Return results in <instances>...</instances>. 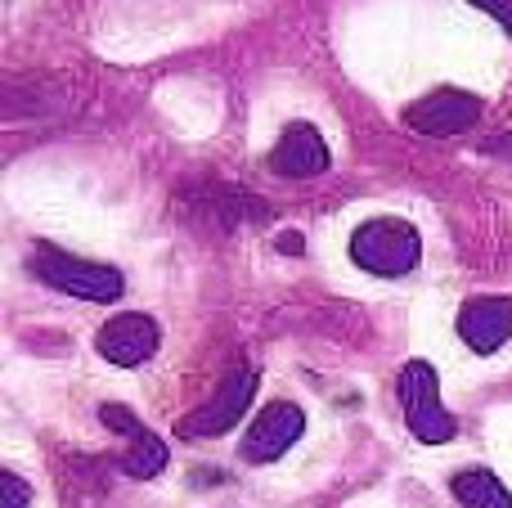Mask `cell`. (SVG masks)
<instances>
[{"label": "cell", "instance_id": "cell-1", "mask_svg": "<svg viewBox=\"0 0 512 508\" xmlns=\"http://www.w3.org/2000/svg\"><path fill=\"white\" fill-rule=\"evenodd\" d=\"M351 257L360 270L382 279L409 275L423 257V239L409 221H396V216H378V221H364L360 230L351 234Z\"/></svg>", "mask_w": 512, "mask_h": 508}, {"label": "cell", "instance_id": "cell-2", "mask_svg": "<svg viewBox=\"0 0 512 508\" xmlns=\"http://www.w3.org/2000/svg\"><path fill=\"white\" fill-rule=\"evenodd\" d=\"M27 266H32L36 279H45L50 288H59V293H68V297H81V302H117L126 288L122 270L99 266V261H81V257H72V252L50 248V243L32 248Z\"/></svg>", "mask_w": 512, "mask_h": 508}, {"label": "cell", "instance_id": "cell-3", "mask_svg": "<svg viewBox=\"0 0 512 508\" xmlns=\"http://www.w3.org/2000/svg\"><path fill=\"white\" fill-rule=\"evenodd\" d=\"M400 410H405V423L423 446H445L454 437V419L441 405V378L427 360H409L400 369Z\"/></svg>", "mask_w": 512, "mask_h": 508}, {"label": "cell", "instance_id": "cell-4", "mask_svg": "<svg viewBox=\"0 0 512 508\" xmlns=\"http://www.w3.org/2000/svg\"><path fill=\"white\" fill-rule=\"evenodd\" d=\"M256 387H261V374H256V369H234L212 401L198 405L189 419H180V437H221V432H230L234 423L248 414Z\"/></svg>", "mask_w": 512, "mask_h": 508}, {"label": "cell", "instance_id": "cell-5", "mask_svg": "<svg viewBox=\"0 0 512 508\" xmlns=\"http://www.w3.org/2000/svg\"><path fill=\"white\" fill-rule=\"evenodd\" d=\"M301 432H306L301 405H292V401L265 405L252 419L248 437H243V459H248V464H274L279 455H288V446H297Z\"/></svg>", "mask_w": 512, "mask_h": 508}, {"label": "cell", "instance_id": "cell-6", "mask_svg": "<svg viewBox=\"0 0 512 508\" xmlns=\"http://www.w3.org/2000/svg\"><path fill=\"white\" fill-rule=\"evenodd\" d=\"M477 117H481V99L463 95V90H432V95H423L418 104H409L405 122L414 126L418 135L445 140V135H463Z\"/></svg>", "mask_w": 512, "mask_h": 508}, {"label": "cell", "instance_id": "cell-7", "mask_svg": "<svg viewBox=\"0 0 512 508\" xmlns=\"http://www.w3.org/2000/svg\"><path fill=\"white\" fill-rule=\"evenodd\" d=\"M158 324L149 320V315H113V320L99 329V338H95V347H99V356L108 360V365H122V369H135V365H144V360L158 351Z\"/></svg>", "mask_w": 512, "mask_h": 508}, {"label": "cell", "instance_id": "cell-8", "mask_svg": "<svg viewBox=\"0 0 512 508\" xmlns=\"http://www.w3.org/2000/svg\"><path fill=\"white\" fill-rule=\"evenodd\" d=\"M459 338L477 356H495L512 338V302L508 297H472L459 311Z\"/></svg>", "mask_w": 512, "mask_h": 508}, {"label": "cell", "instance_id": "cell-9", "mask_svg": "<svg viewBox=\"0 0 512 508\" xmlns=\"http://www.w3.org/2000/svg\"><path fill=\"white\" fill-rule=\"evenodd\" d=\"M328 144L324 135L315 131L310 122H292L288 131L279 135V144H274L270 153V167L279 171V176H292V180H310V176H324L328 171Z\"/></svg>", "mask_w": 512, "mask_h": 508}, {"label": "cell", "instance_id": "cell-10", "mask_svg": "<svg viewBox=\"0 0 512 508\" xmlns=\"http://www.w3.org/2000/svg\"><path fill=\"white\" fill-rule=\"evenodd\" d=\"M450 491L463 508H512V491L490 468H463L450 482Z\"/></svg>", "mask_w": 512, "mask_h": 508}, {"label": "cell", "instance_id": "cell-11", "mask_svg": "<svg viewBox=\"0 0 512 508\" xmlns=\"http://www.w3.org/2000/svg\"><path fill=\"white\" fill-rule=\"evenodd\" d=\"M122 468L131 477H158L162 468H167V446H162V437H153L149 428H140L131 437V450L122 455Z\"/></svg>", "mask_w": 512, "mask_h": 508}, {"label": "cell", "instance_id": "cell-12", "mask_svg": "<svg viewBox=\"0 0 512 508\" xmlns=\"http://www.w3.org/2000/svg\"><path fill=\"white\" fill-rule=\"evenodd\" d=\"M32 500V486L18 473H0V508H27Z\"/></svg>", "mask_w": 512, "mask_h": 508}, {"label": "cell", "instance_id": "cell-13", "mask_svg": "<svg viewBox=\"0 0 512 508\" xmlns=\"http://www.w3.org/2000/svg\"><path fill=\"white\" fill-rule=\"evenodd\" d=\"M472 5H481L486 14H495L499 23H504L508 32H512V0H472Z\"/></svg>", "mask_w": 512, "mask_h": 508}, {"label": "cell", "instance_id": "cell-14", "mask_svg": "<svg viewBox=\"0 0 512 508\" xmlns=\"http://www.w3.org/2000/svg\"><path fill=\"white\" fill-rule=\"evenodd\" d=\"M279 248H283V252H301V239H297V234H283Z\"/></svg>", "mask_w": 512, "mask_h": 508}]
</instances>
